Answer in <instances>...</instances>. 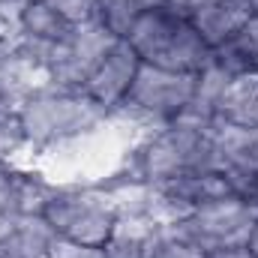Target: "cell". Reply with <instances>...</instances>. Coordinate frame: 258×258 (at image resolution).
Here are the masks:
<instances>
[{"label":"cell","mask_w":258,"mask_h":258,"mask_svg":"<svg viewBox=\"0 0 258 258\" xmlns=\"http://www.w3.org/2000/svg\"><path fill=\"white\" fill-rule=\"evenodd\" d=\"M219 165H222L219 123L183 114L174 123L144 132L138 147L129 153V171L120 177L162 183L183 174L219 171Z\"/></svg>","instance_id":"obj_1"},{"label":"cell","mask_w":258,"mask_h":258,"mask_svg":"<svg viewBox=\"0 0 258 258\" xmlns=\"http://www.w3.org/2000/svg\"><path fill=\"white\" fill-rule=\"evenodd\" d=\"M18 120L30 150H54L96 135L111 114L81 90L45 84L18 105Z\"/></svg>","instance_id":"obj_2"},{"label":"cell","mask_w":258,"mask_h":258,"mask_svg":"<svg viewBox=\"0 0 258 258\" xmlns=\"http://www.w3.org/2000/svg\"><path fill=\"white\" fill-rule=\"evenodd\" d=\"M126 42L138 60L156 69H171V72H186L198 75L201 69L210 66V45L198 36L189 18L174 9L168 0L153 6L132 30Z\"/></svg>","instance_id":"obj_3"},{"label":"cell","mask_w":258,"mask_h":258,"mask_svg":"<svg viewBox=\"0 0 258 258\" xmlns=\"http://www.w3.org/2000/svg\"><path fill=\"white\" fill-rule=\"evenodd\" d=\"M195 84H198V75L141 63L126 99L114 108L111 120H126L132 126H141L144 132L174 123L183 114H189Z\"/></svg>","instance_id":"obj_4"},{"label":"cell","mask_w":258,"mask_h":258,"mask_svg":"<svg viewBox=\"0 0 258 258\" xmlns=\"http://www.w3.org/2000/svg\"><path fill=\"white\" fill-rule=\"evenodd\" d=\"M42 219L57 240L105 246L120 222V213L114 198L102 186H54L45 201Z\"/></svg>","instance_id":"obj_5"},{"label":"cell","mask_w":258,"mask_h":258,"mask_svg":"<svg viewBox=\"0 0 258 258\" xmlns=\"http://www.w3.org/2000/svg\"><path fill=\"white\" fill-rule=\"evenodd\" d=\"M114 42H117V36L111 30H105L99 21H87V24L72 27L54 45H30V42H24V45L36 57V63L42 66L45 81L51 87L81 90L84 81L90 78V72L96 69V63L105 57V51Z\"/></svg>","instance_id":"obj_6"},{"label":"cell","mask_w":258,"mask_h":258,"mask_svg":"<svg viewBox=\"0 0 258 258\" xmlns=\"http://www.w3.org/2000/svg\"><path fill=\"white\" fill-rule=\"evenodd\" d=\"M258 222V210L237 201V198H222L216 204H207L189 216H180L165 225L174 237L192 243L195 249L216 252V249H231V246H246L252 237V228Z\"/></svg>","instance_id":"obj_7"},{"label":"cell","mask_w":258,"mask_h":258,"mask_svg":"<svg viewBox=\"0 0 258 258\" xmlns=\"http://www.w3.org/2000/svg\"><path fill=\"white\" fill-rule=\"evenodd\" d=\"M138 69H141V60L132 51V45H129L126 39H117L105 51V57L96 63V69L90 72V78L84 81L81 93L90 96L96 105H102L108 114H114V108L126 99Z\"/></svg>","instance_id":"obj_8"},{"label":"cell","mask_w":258,"mask_h":258,"mask_svg":"<svg viewBox=\"0 0 258 258\" xmlns=\"http://www.w3.org/2000/svg\"><path fill=\"white\" fill-rule=\"evenodd\" d=\"M150 186H153L156 201H159L168 222H174L180 216H189V213L207 207V204H216L222 198H231L228 183H225V177L219 171L183 174V177H171V180L150 183Z\"/></svg>","instance_id":"obj_9"},{"label":"cell","mask_w":258,"mask_h":258,"mask_svg":"<svg viewBox=\"0 0 258 258\" xmlns=\"http://www.w3.org/2000/svg\"><path fill=\"white\" fill-rule=\"evenodd\" d=\"M219 147H222L219 174L225 177L231 198L258 210V153L249 147L246 129L219 123Z\"/></svg>","instance_id":"obj_10"},{"label":"cell","mask_w":258,"mask_h":258,"mask_svg":"<svg viewBox=\"0 0 258 258\" xmlns=\"http://www.w3.org/2000/svg\"><path fill=\"white\" fill-rule=\"evenodd\" d=\"M48 81H45L42 66L27 51L21 36L3 33L0 36V99L18 108L27 96H33Z\"/></svg>","instance_id":"obj_11"},{"label":"cell","mask_w":258,"mask_h":258,"mask_svg":"<svg viewBox=\"0 0 258 258\" xmlns=\"http://www.w3.org/2000/svg\"><path fill=\"white\" fill-rule=\"evenodd\" d=\"M168 3L189 18V24L210 48L234 36L252 15L243 0H168Z\"/></svg>","instance_id":"obj_12"},{"label":"cell","mask_w":258,"mask_h":258,"mask_svg":"<svg viewBox=\"0 0 258 258\" xmlns=\"http://www.w3.org/2000/svg\"><path fill=\"white\" fill-rule=\"evenodd\" d=\"M54 231L36 213H0V258H48Z\"/></svg>","instance_id":"obj_13"},{"label":"cell","mask_w":258,"mask_h":258,"mask_svg":"<svg viewBox=\"0 0 258 258\" xmlns=\"http://www.w3.org/2000/svg\"><path fill=\"white\" fill-rule=\"evenodd\" d=\"M216 123L234 129H258V72L228 78L216 102Z\"/></svg>","instance_id":"obj_14"},{"label":"cell","mask_w":258,"mask_h":258,"mask_svg":"<svg viewBox=\"0 0 258 258\" xmlns=\"http://www.w3.org/2000/svg\"><path fill=\"white\" fill-rule=\"evenodd\" d=\"M210 66L222 69L225 75L258 72V15H249L234 36L210 48Z\"/></svg>","instance_id":"obj_15"},{"label":"cell","mask_w":258,"mask_h":258,"mask_svg":"<svg viewBox=\"0 0 258 258\" xmlns=\"http://www.w3.org/2000/svg\"><path fill=\"white\" fill-rule=\"evenodd\" d=\"M165 228L156 225H144V222H117L114 234L105 240V255L108 258H147L153 240L162 234Z\"/></svg>","instance_id":"obj_16"},{"label":"cell","mask_w":258,"mask_h":258,"mask_svg":"<svg viewBox=\"0 0 258 258\" xmlns=\"http://www.w3.org/2000/svg\"><path fill=\"white\" fill-rule=\"evenodd\" d=\"M165 0H99L96 3V21L111 30L117 39H126L129 30L153 9Z\"/></svg>","instance_id":"obj_17"},{"label":"cell","mask_w":258,"mask_h":258,"mask_svg":"<svg viewBox=\"0 0 258 258\" xmlns=\"http://www.w3.org/2000/svg\"><path fill=\"white\" fill-rule=\"evenodd\" d=\"M21 147H27V141H24V129L18 120V108L0 99V165H9V159Z\"/></svg>","instance_id":"obj_18"},{"label":"cell","mask_w":258,"mask_h":258,"mask_svg":"<svg viewBox=\"0 0 258 258\" xmlns=\"http://www.w3.org/2000/svg\"><path fill=\"white\" fill-rule=\"evenodd\" d=\"M21 186L24 171L0 165V213H21Z\"/></svg>","instance_id":"obj_19"},{"label":"cell","mask_w":258,"mask_h":258,"mask_svg":"<svg viewBox=\"0 0 258 258\" xmlns=\"http://www.w3.org/2000/svg\"><path fill=\"white\" fill-rule=\"evenodd\" d=\"M147 258H204V252H201V249H195L192 243H186V240L174 237L171 231H162V234L153 240L150 255H147Z\"/></svg>","instance_id":"obj_20"},{"label":"cell","mask_w":258,"mask_h":258,"mask_svg":"<svg viewBox=\"0 0 258 258\" xmlns=\"http://www.w3.org/2000/svg\"><path fill=\"white\" fill-rule=\"evenodd\" d=\"M69 24H87L96 21V3L99 0H48Z\"/></svg>","instance_id":"obj_21"},{"label":"cell","mask_w":258,"mask_h":258,"mask_svg":"<svg viewBox=\"0 0 258 258\" xmlns=\"http://www.w3.org/2000/svg\"><path fill=\"white\" fill-rule=\"evenodd\" d=\"M48 258H108L102 246H90V243H72V240H54Z\"/></svg>","instance_id":"obj_22"},{"label":"cell","mask_w":258,"mask_h":258,"mask_svg":"<svg viewBox=\"0 0 258 258\" xmlns=\"http://www.w3.org/2000/svg\"><path fill=\"white\" fill-rule=\"evenodd\" d=\"M204 258H255L249 252V246H231V249H216V252H207Z\"/></svg>","instance_id":"obj_23"},{"label":"cell","mask_w":258,"mask_h":258,"mask_svg":"<svg viewBox=\"0 0 258 258\" xmlns=\"http://www.w3.org/2000/svg\"><path fill=\"white\" fill-rule=\"evenodd\" d=\"M246 246H249V252L258 258V222H255V228H252V237H249V243H246Z\"/></svg>","instance_id":"obj_24"},{"label":"cell","mask_w":258,"mask_h":258,"mask_svg":"<svg viewBox=\"0 0 258 258\" xmlns=\"http://www.w3.org/2000/svg\"><path fill=\"white\" fill-rule=\"evenodd\" d=\"M246 138H249V147L258 153V129H246Z\"/></svg>","instance_id":"obj_25"},{"label":"cell","mask_w":258,"mask_h":258,"mask_svg":"<svg viewBox=\"0 0 258 258\" xmlns=\"http://www.w3.org/2000/svg\"><path fill=\"white\" fill-rule=\"evenodd\" d=\"M243 3H246V9H249L252 15H258V0H243Z\"/></svg>","instance_id":"obj_26"},{"label":"cell","mask_w":258,"mask_h":258,"mask_svg":"<svg viewBox=\"0 0 258 258\" xmlns=\"http://www.w3.org/2000/svg\"><path fill=\"white\" fill-rule=\"evenodd\" d=\"M3 33H9V30H6V24H3V21H0V36H3Z\"/></svg>","instance_id":"obj_27"}]
</instances>
